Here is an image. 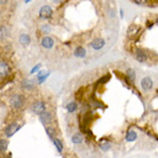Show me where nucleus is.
Wrapping results in <instances>:
<instances>
[{
	"mask_svg": "<svg viewBox=\"0 0 158 158\" xmlns=\"http://www.w3.org/2000/svg\"><path fill=\"white\" fill-rule=\"evenodd\" d=\"M155 24H156V25H158V18L155 20Z\"/></svg>",
	"mask_w": 158,
	"mask_h": 158,
	"instance_id": "33",
	"label": "nucleus"
},
{
	"mask_svg": "<svg viewBox=\"0 0 158 158\" xmlns=\"http://www.w3.org/2000/svg\"><path fill=\"white\" fill-rule=\"evenodd\" d=\"M65 0H52V2L54 4V5H57V6H59V5H61L62 2H64Z\"/></svg>",
	"mask_w": 158,
	"mask_h": 158,
	"instance_id": "30",
	"label": "nucleus"
},
{
	"mask_svg": "<svg viewBox=\"0 0 158 158\" xmlns=\"http://www.w3.org/2000/svg\"><path fill=\"white\" fill-rule=\"evenodd\" d=\"M83 135L80 134V133H75V134L72 136V142L74 143V144H80V143H82L83 142Z\"/></svg>",
	"mask_w": 158,
	"mask_h": 158,
	"instance_id": "18",
	"label": "nucleus"
},
{
	"mask_svg": "<svg viewBox=\"0 0 158 158\" xmlns=\"http://www.w3.org/2000/svg\"><path fill=\"white\" fill-rule=\"evenodd\" d=\"M46 107H47L46 103H45L44 100H36L35 103L32 104V106H31V110H32V112H34L35 114L39 116L43 112L46 111Z\"/></svg>",
	"mask_w": 158,
	"mask_h": 158,
	"instance_id": "3",
	"label": "nucleus"
},
{
	"mask_svg": "<svg viewBox=\"0 0 158 158\" xmlns=\"http://www.w3.org/2000/svg\"><path fill=\"white\" fill-rule=\"evenodd\" d=\"M141 88L143 89V91H150L153 88V81H152L151 77L146 76L141 80Z\"/></svg>",
	"mask_w": 158,
	"mask_h": 158,
	"instance_id": "9",
	"label": "nucleus"
},
{
	"mask_svg": "<svg viewBox=\"0 0 158 158\" xmlns=\"http://www.w3.org/2000/svg\"><path fill=\"white\" fill-rule=\"evenodd\" d=\"M90 46H91V49L96 50V51H99V50H102L103 47L105 46V39L102 38V37H96V38H94L91 41Z\"/></svg>",
	"mask_w": 158,
	"mask_h": 158,
	"instance_id": "8",
	"label": "nucleus"
},
{
	"mask_svg": "<svg viewBox=\"0 0 158 158\" xmlns=\"http://www.w3.org/2000/svg\"><path fill=\"white\" fill-rule=\"evenodd\" d=\"M126 77H125V80H126V82L128 83V84H133L135 82V80H136V73H135V70L133 68H128V69L126 70Z\"/></svg>",
	"mask_w": 158,
	"mask_h": 158,
	"instance_id": "13",
	"label": "nucleus"
},
{
	"mask_svg": "<svg viewBox=\"0 0 158 158\" xmlns=\"http://www.w3.org/2000/svg\"><path fill=\"white\" fill-rule=\"evenodd\" d=\"M134 58L136 59L139 62L143 64V62H146V61H148V54H146V51H143V50H141V49H137L134 52Z\"/></svg>",
	"mask_w": 158,
	"mask_h": 158,
	"instance_id": "11",
	"label": "nucleus"
},
{
	"mask_svg": "<svg viewBox=\"0 0 158 158\" xmlns=\"http://www.w3.org/2000/svg\"><path fill=\"white\" fill-rule=\"evenodd\" d=\"M66 110L69 113H74L77 110V103L76 102H69L66 104Z\"/></svg>",
	"mask_w": 158,
	"mask_h": 158,
	"instance_id": "19",
	"label": "nucleus"
},
{
	"mask_svg": "<svg viewBox=\"0 0 158 158\" xmlns=\"http://www.w3.org/2000/svg\"><path fill=\"white\" fill-rule=\"evenodd\" d=\"M8 1H9V0H0V6H4V5H6Z\"/></svg>",
	"mask_w": 158,
	"mask_h": 158,
	"instance_id": "32",
	"label": "nucleus"
},
{
	"mask_svg": "<svg viewBox=\"0 0 158 158\" xmlns=\"http://www.w3.org/2000/svg\"><path fill=\"white\" fill-rule=\"evenodd\" d=\"M8 144H9V142H8V141L1 139V140H0V152L6 151L7 148H8Z\"/></svg>",
	"mask_w": 158,
	"mask_h": 158,
	"instance_id": "24",
	"label": "nucleus"
},
{
	"mask_svg": "<svg viewBox=\"0 0 158 158\" xmlns=\"http://www.w3.org/2000/svg\"><path fill=\"white\" fill-rule=\"evenodd\" d=\"M45 132H46L47 136L50 137V140H53L54 137H55V129L53 128V127H51V126H46L45 127Z\"/></svg>",
	"mask_w": 158,
	"mask_h": 158,
	"instance_id": "20",
	"label": "nucleus"
},
{
	"mask_svg": "<svg viewBox=\"0 0 158 158\" xmlns=\"http://www.w3.org/2000/svg\"><path fill=\"white\" fill-rule=\"evenodd\" d=\"M4 158H11V156H7V157H4Z\"/></svg>",
	"mask_w": 158,
	"mask_h": 158,
	"instance_id": "35",
	"label": "nucleus"
},
{
	"mask_svg": "<svg viewBox=\"0 0 158 158\" xmlns=\"http://www.w3.org/2000/svg\"><path fill=\"white\" fill-rule=\"evenodd\" d=\"M132 1L136 5H140V6H144V5H148L150 2V0H132Z\"/></svg>",
	"mask_w": 158,
	"mask_h": 158,
	"instance_id": "27",
	"label": "nucleus"
},
{
	"mask_svg": "<svg viewBox=\"0 0 158 158\" xmlns=\"http://www.w3.org/2000/svg\"><path fill=\"white\" fill-rule=\"evenodd\" d=\"M41 69V65L38 64V65H36L35 67H34V68H32V69H31V74H35L36 72H38V70Z\"/></svg>",
	"mask_w": 158,
	"mask_h": 158,
	"instance_id": "29",
	"label": "nucleus"
},
{
	"mask_svg": "<svg viewBox=\"0 0 158 158\" xmlns=\"http://www.w3.org/2000/svg\"><path fill=\"white\" fill-rule=\"evenodd\" d=\"M52 142L54 143V146H57V149H58L59 152L62 151V149H64V144H62V142L60 141V139H58V137H54L52 140Z\"/></svg>",
	"mask_w": 158,
	"mask_h": 158,
	"instance_id": "22",
	"label": "nucleus"
},
{
	"mask_svg": "<svg viewBox=\"0 0 158 158\" xmlns=\"http://www.w3.org/2000/svg\"><path fill=\"white\" fill-rule=\"evenodd\" d=\"M38 16L41 20H50L53 16V9L51 6L49 5H44L41 7L39 12H38Z\"/></svg>",
	"mask_w": 158,
	"mask_h": 158,
	"instance_id": "2",
	"label": "nucleus"
},
{
	"mask_svg": "<svg viewBox=\"0 0 158 158\" xmlns=\"http://www.w3.org/2000/svg\"><path fill=\"white\" fill-rule=\"evenodd\" d=\"M39 120H41V123H43V125H45V126H50V125L53 123L52 113L46 110L45 112H43L42 114H39Z\"/></svg>",
	"mask_w": 158,
	"mask_h": 158,
	"instance_id": "7",
	"label": "nucleus"
},
{
	"mask_svg": "<svg viewBox=\"0 0 158 158\" xmlns=\"http://www.w3.org/2000/svg\"><path fill=\"white\" fill-rule=\"evenodd\" d=\"M126 141L127 142H134V141H136V139H137V133L136 132H134V130H130L129 129L128 132H127V134H126Z\"/></svg>",
	"mask_w": 158,
	"mask_h": 158,
	"instance_id": "16",
	"label": "nucleus"
},
{
	"mask_svg": "<svg viewBox=\"0 0 158 158\" xmlns=\"http://www.w3.org/2000/svg\"><path fill=\"white\" fill-rule=\"evenodd\" d=\"M0 58H1V55H0Z\"/></svg>",
	"mask_w": 158,
	"mask_h": 158,
	"instance_id": "36",
	"label": "nucleus"
},
{
	"mask_svg": "<svg viewBox=\"0 0 158 158\" xmlns=\"http://www.w3.org/2000/svg\"><path fill=\"white\" fill-rule=\"evenodd\" d=\"M119 14H120V18H125V11H123V8L120 9V12H119Z\"/></svg>",
	"mask_w": 158,
	"mask_h": 158,
	"instance_id": "31",
	"label": "nucleus"
},
{
	"mask_svg": "<svg viewBox=\"0 0 158 158\" xmlns=\"http://www.w3.org/2000/svg\"><path fill=\"white\" fill-rule=\"evenodd\" d=\"M20 128H21V125H20V123H15V121H14V123H11L6 128H5V134H6L7 137H11V136H13Z\"/></svg>",
	"mask_w": 158,
	"mask_h": 158,
	"instance_id": "5",
	"label": "nucleus"
},
{
	"mask_svg": "<svg viewBox=\"0 0 158 158\" xmlns=\"http://www.w3.org/2000/svg\"><path fill=\"white\" fill-rule=\"evenodd\" d=\"M49 76H50V72H47V73H44V72H38V73H37V80H38V84L44 83V81L46 80Z\"/></svg>",
	"mask_w": 158,
	"mask_h": 158,
	"instance_id": "17",
	"label": "nucleus"
},
{
	"mask_svg": "<svg viewBox=\"0 0 158 158\" xmlns=\"http://www.w3.org/2000/svg\"><path fill=\"white\" fill-rule=\"evenodd\" d=\"M18 42L22 46H28L31 43V37H30L29 34H21L18 36Z\"/></svg>",
	"mask_w": 158,
	"mask_h": 158,
	"instance_id": "14",
	"label": "nucleus"
},
{
	"mask_svg": "<svg viewBox=\"0 0 158 158\" xmlns=\"http://www.w3.org/2000/svg\"><path fill=\"white\" fill-rule=\"evenodd\" d=\"M142 32V27L141 25H136V24H132L129 25L128 29H127V37L129 38H134L136 36H139Z\"/></svg>",
	"mask_w": 158,
	"mask_h": 158,
	"instance_id": "4",
	"label": "nucleus"
},
{
	"mask_svg": "<svg viewBox=\"0 0 158 158\" xmlns=\"http://www.w3.org/2000/svg\"><path fill=\"white\" fill-rule=\"evenodd\" d=\"M51 27L50 25H47V24H44V25H42V28H41V32L42 34H44V36H46L49 35L50 32H51Z\"/></svg>",
	"mask_w": 158,
	"mask_h": 158,
	"instance_id": "26",
	"label": "nucleus"
},
{
	"mask_svg": "<svg viewBox=\"0 0 158 158\" xmlns=\"http://www.w3.org/2000/svg\"><path fill=\"white\" fill-rule=\"evenodd\" d=\"M8 35H9V30H8V28L5 27V25H1V27H0V38L5 39V38L8 37Z\"/></svg>",
	"mask_w": 158,
	"mask_h": 158,
	"instance_id": "21",
	"label": "nucleus"
},
{
	"mask_svg": "<svg viewBox=\"0 0 158 158\" xmlns=\"http://www.w3.org/2000/svg\"><path fill=\"white\" fill-rule=\"evenodd\" d=\"M74 55L76 58H84L87 55V51L83 46H76L74 50Z\"/></svg>",
	"mask_w": 158,
	"mask_h": 158,
	"instance_id": "15",
	"label": "nucleus"
},
{
	"mask_svg": "<svg viewBox=\"0 0 158 158\" xmlns=\"http://www.w3.org/2000/svg\"><path fill=\"white\" fill-rule=\"evenodd\" d=\"M30 1H31V0H24V2H25V4H28V2H30Z\"/></svg>",
	"mask_w": 158,
	"mask_h": 158,
	"instance_id": "34",
	"label": "nucleus"
},
{
	"mask_svg": "<svg viewBox=\"0 0 158 158\" xmlns=\"http://www.w3.org/2000/svg\"><path fill=\"white\" fill-rule=\"evenodd\" d=\"M11 74V67L8 62L4 61V60H0V79H6L7 76Z\"/></svg>",
	"mask_w": 158,
	"mask_h": 158,
	"instance_id": "6",
	"label": "nucleus"
},
{
	"mask_svg": "<svg viewBox=\"0 0 158 158\" xmlns=\"http://www.w3.org/2000/svg\"><path fill=\"white\" fill-rule=\"evenodd\" d=\"M54 39H53V37L52 36H44L43 38H42V41H41V45L44 49H46V50H51L53 46H54Z\"/></svg>",
	"mask_w": 158,
	"mask_h": 158,
	"instance_id": "10",
	"label": "nucleus"
},
{
	"mask_svg": "<svg viewBox=\"0 0 158 158\" xmlns=\"http://www.w3.org/2000/svg\"><path fill=\"white\" fill-rule=\"evenodd\" d=\"M21 87L25 91H32L36 87V83L34 80H29V79H24L23 81L21 82Z\"/></svg>",
	"mask_w": 158,
	"mask_h": 158,
	"instance_id": "12",
	"label": "nucleus"
},
{
	"mask_svg": "<svg viewBox=\"0 0 158 158\" xmlns=\"http://www.w3.org/2000/svg\"><path fill=\"white\" fill-rule=\"evenodd\" d=\"M99 148L103 150V151H107L110 148H111V143L109 142V141H105V140H102L100 141V144H99Z\"/></svg>",
	"mask_w": 158,
	"mask_h": 158,
	"instance_id": "23",
	"label": "nucleus"
},
{
	"mask_svg": "<svg viewBox=\"0 0 158 158\" xmlns=\"http://www.w3.org/2000/svg\"><path fill=\"white\" fill-rule=\"evenodd\" d=\"M110 79H111V75L110 74H106L104 77H102L100 80L97 81V86H102V84H105L106 82H109L110 81Z\"/></svg>",
	"mask_w": 158,
	"mask_h": 158,
	"instance_id": "25",
	"label": "nucleus"
},
{
	"mask_svg": "<svg viewBox=\"0 0 158 158\" xmlns=\"http://www.w3.org/2000/svg\"><path fill=\"white\" fill-rule=\"evenodd\" d=\"M153 25H156L155 24V21H151V20H146V29H152L153 28Z\"/></svg>",
	"mask_w": 158,
	"mask_h": 158,
	"instance_id": "28",
	"label": "nucleus"
},
{
	"mask_svg": "<svg viewBox=\"0 0 158 158\" xmlns=\"http://www.w3.org/2000/svg\"><path fill=\"white\" fill-rule=\"evenodd\" d=\"M24 103H25V98H24L23 95L21 94H14L9 99V105L12 106V109L15 111L21 110L23 107Z\"/></svg>",
	"mask_w": 158,
	"mask_h": 158,
	"instance_id": "1",
	"label": "nucleus"
}]
</instances>
